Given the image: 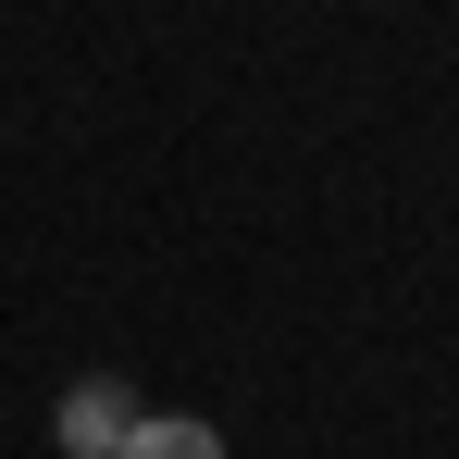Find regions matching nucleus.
<instances>
[{
  "instance_id": "obj_1",
  "label": "nucleus",
  "mask_w": 459,
  "mask_h": 459,
  "mask_svg": "<svg viewBox=\"0 0 459 459\" xmlns=\"http://www.w3.org/2000/svg\"><path fill=\"white\" fill-rule=\"evenodd\" d=\"M137 422H150V397H137L125 373H75L63 397H50V447L63 459H125Z\"/></svg>"
},
{
  "instance_id": "obj_2",
  "label": "nucleus",
  "mask_w": 459,
  "mask_h": 459,
  "mask_svg": "<svg viewBox=\"0 0 459 459\" xmlns=\"http://www.w3.org/2000/svg\"><path fill=\"white\" fill-rule=\"evenodd\" d=\"M125 459H224V422H199V410H150V422L125 435Z\"/></svg>"
}]
</instances>
